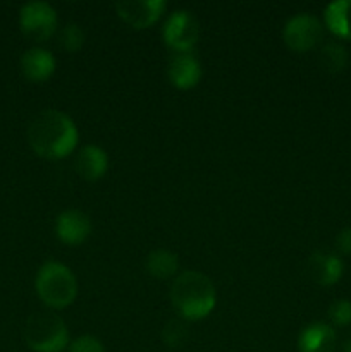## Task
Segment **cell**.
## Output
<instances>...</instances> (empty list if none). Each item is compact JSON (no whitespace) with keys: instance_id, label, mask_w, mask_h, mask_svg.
Instances as JSON below:
<instances>
[{"instance_id":"9c48e42d","label":"cell","mask_w":351,"mask_h":352,"mask_svg":"<svg viewBox=\"0 0 351 352\" xmlns=\"http://www.w3.org/2000/svg\"><path fill=\"white\" fill-rule=\"evenodd\" d=\"M55 232L64 244L78 246V244L85 243L92 234V222L86 213L79 212V210H67L57 217Z\"/></svg>"},{"instance_id":"277c9868","label":"cell","mask_w":351,"mask_h":352,"mask_svg":"<svg viewBox=\"0 0 351 352\" xmlns=\"http://www.w3.org/2000/svg\"><path fill=\"white\" fill-rule=\"evenodd\" d=\"M23 337L26 346L34 352H61L69 342L67 325L52 313L31 315L24 323Z\"/></svg>"},{"instance_id":"9a60e30c","label":"cell","mask_w":351,"mask_h":352,"mask_svg":"<svg viewBox=\"0 0 351 352\" xmlns=\"http://www.w3.org/2000/svg\"><path fill=\"white\" fill-rule=\"evenodd\" d=\"M323 19L330 33L341 40H351V0H336L323 10Z\"/></svg>"},{"instance_id":"44dd1931","label":"cell","mask_w":351,"mask_h":352,"mask_svg":"<svg viewBox=\"0 0 351 352\" xmlns=\"http://www.w3.org/2000/svg\"><path fill=\"white\" fill-rule=\"evenodd\" d=\"M69 352H105V349L96 337L81 336L69 346Z\"/></svg>"},{"instance_id":"8992f818","label":"cell","mask_w":351,"mask_h":352,"mask_svg":"<svg viewBox=\"0 0 351 352\" xmlns=\"http://www.w3.org/2000/svg\"><path fill=\"white\" fill-rule=\"evenodd\" d=\"M164 41L178 54H188L200 36V24L189 10H176L164 24Z\"/></svg>"},{"instance_id":"3957f363","label":"cell","mask_w":351,"mask_h":352,"mask_svg":"<svg viewBox=\"0 0 351 352\" xmlns=\"http://www.w3.org/2000/svg\"><path fill=\"white\" fill-rule=\"evenodd\" d=\"M36 294L48 308L62 309L74 302L78 296V280L71 268L58 261H47L38 270L34 280Z\"/></svg>"},{"instance_id":"6da1fadb","label":"cell","mask_w":351,"mask_h":352,"mask_svg":"<svg viewBox=\"0 0 351 352\" xmlns=\"http://www.w3.org/2000/svg\"><path fill=\"white\" fill-rule=\"evenodd\" d=\"M78 127L61 110H43L30 122L28 141L33 151L48 160H61L78 146Z\"/></svg>"},{"instance_id":"d6986e66","label":"cell","mask_w":351,"mask_h":352,"mask_svg":"<svg viewBox=\"0 0 351 352\" xmlns=\"http://www.w3.org/2000/svg\"><path fill=\"white\" fill-rule=\"evenodd\" d=\"M58 43L64 50L67 52H78L85 43V33H83L81 26L74 23L65 24L58 33Z\"/></svg>"},{"instance_id":"4fadbf2b","label":"cell","mask_w":351,"mask_h":352,"mask_svg":"<svg viewBox=\"0 0 351 352\" xmlns=\"http://www.w3.org/2000/svg\"><path fill=\"white\" fill-rule=\"evenodd\" d=\"M21 71H23L24 78L33 82L47 81L55 71L54 55L40 47L30 48L21 57Z\"/></svg>"},{"instance_id":"30bf717a","label":"cell","mask_w":351,"mask_h":352,"mask_svg":"<svg viewBox=\"0 0 351 352\" xmlns=\"http://www.w3.org/2000/svg\"><path fill=\"white\" fill-rule=\"evenodd\" d=\"M167 76L172 85L179 89H191L202 79V67L195 55L176 54L167 65Z\"/></svg>"},{"instance_id":"52a82bcc","label":"cell","mask_w":351,"mask_h":352,"mask_svg":"<svg viewBox=\"0 0 351 352\" xmlns=\"http://www.w3.org/2000/svg\"><path fill=\"white\" fill-rule=\"evenodd\" d=\"M282 38L291 50L308 52L322 41L323 26L312 14H298L286 23Z\"/></svg>"},{"instance_id":"e0dca14e","label":"cell","mask_w":351,"mask_h":352,"mask_svg":"<svg viewBox=\"0 0 351 352\" xmlns=\"http://www.w3.org/2000/svg\"><path fill=\"white\" fill-rule=\"evenodd\" d=\"M320 65L326 69L327 72H341L346 69L348 60H350V54L344 48V45L337 43V41H327L320 50Z\"/></svg>"},{"instance_id":"ba28073f","label":"cell","mask_w":351,"mask_h":352,"mask_svg":"<svg viewBox=\"0 0 351 352\" xmlns=\"http://www.w3.org/2000/svg\"><path fill=\"white\" fill-rule=\"evenodd\" d=\"M117 16L134 30H145L160 19L165 10L164 0H124L116 3Z\"/></svg>"},{"instance_id":"603a6c76","label":"cell","mask_w":351,"mask_h":352,"mask_svg":"<svg viewBox=\"0 0 351 352\" xmlns=\"http://www.w3.org/2000/svg\"><path fill=\"white\" fill-rule=\"evenodd\" d=\"M343 349H344V352H351V336L348 337L346 340H344V346H343Z\"/></svg>"},{"instance_id":"8fae6325","label":"cell","mask_w":351,"mask_h":352,"mask_svg":"<svg viewBox=\"0 0 351 352\" xmlns=\"http://www.w3.org/2000/svg\"><path fill=\"white\" fill-rule=\"evenodd\" d=\"M306 272L310 278L319 285H334L341 280L344 272V265L339 256L330 253H313L306 263Z\"/></svg>"},{"instance_id":"5b68a950","label":"cell","mask_w":351,"mask_h":352,"mask_svg":"<svg viewBox=\"0 0 351 352\" xmlns=\"http://www.w3.org/2000/svg\"><path fill=\"white\" fill-rule=\"evenodd\" d=\"M19 26L30 40L45 41L57 30V12L47 2H28L21 7Z\"/></svg>"},{"instance_id":"ac0fdd59","label":"cell","mask_w":351,"mask_h":352,"mask_svg":"<svg viewBox=\"0 0 351 352\" xmlns=\"http://www.w3.org/2000/svg\"><path fill=\"white\" fill-rule=\"evenodd\" d=\"M189 339V330L181 320H171L162 330V340L171 349H179L184 346Z\"/></svg>"},{"instance_id":"5bb4252c","label":"cell","mask_w":351,"mask_h":352,"mask_svg":"<svg viewBox=\"0 0 351 352\" xmlns=\"http://www.w3.org/2000/svg\"><path fill=\"white\" fill-rule=\"evenodd\" d=\"M74 168L85 181H98L109 168V157L100 146L88 144L76 155Z\"/></svg>"},{"instance_id":"7402d4cb","label":"cell","mask_w":351,"mask_h":352,"mask_svg":"<svg viewBox=\"0 0 351 352\" xmlns=\"http://www.w3.org/2000/svg\"><path fill=\"white\" fill-rule=\"evenodd\" d=\"M336 248L337 251H341L343 254L351 256V227L341 230L336 237Z\"/></svg>"},{"instance_id":"ffe728a7","label":"cell","mask_w":351,"mask_h":352,"mask_svg":"<svg viewBox=\"0 0 351 352\" xmlns=\"http://www.w3.org/2000/svg\"><path fill=\"white\" fill-rule=\"evenodd\" d=\"M329 318L336 327H348L351 323V301L336 299L329 306Z\"/></svg>"},{"instance_id":"7a4b0ae2","label":"cell","mask_w":351,"mask_h":352,"mask_svg":"<svg viewBox=\"0 0 351 352\" xmlns=\"http://www.w3.org/2000/svg\"><path fill=\"white\" fill-rule=\"evenodd\" d=\"M171 301L176 311L186 320H202L215 308V287L202 272H184L172 282Z\"/></svg>"},{"instance_id":"7c38bea8","label":"cell","mask_w":351,"mask_h":352,"mask_svg":"<svg viewBox=\"0 0 351 352\" xmlns=\"http://www.w3.org/2000/svg\"><path fill=\"white\" fill-rule=\"evenodd\" d=\"M336 344V330L322 322L306 325L298 337L299 352H334Z\"/></svg>"},{"instance_id":"2e32d148","label":"cell","mask_w":351,"mask_h":352,"mask_svg":"<svg viewBox=\"0 0 351 352\" xmlns=\"http://www.w3.org/2000/svg\"><path fill=\"white\" fill-rule=\"evenodd\" d=\"M145 267H147V272L151 277L158 278V280H165V278H171L178 272L179 258L172 251L153 250L147 256Z\"/></svg>"}]
</instances>
